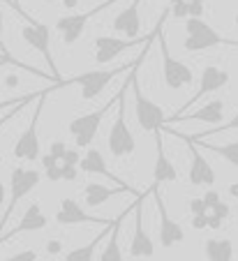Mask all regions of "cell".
Returning a JSON list of instances; mask_svg holds the SVG:
<instances>
[{
  "mask_svg": "<svg viewBox=\"0 0 238 261\" xmlns=\"http://www.w3.org/2000/svg\"><path fill=\"white\" fill-rule=\"evenodd\" d=\"M231 129H238V111L231 116V120H227V123H220V125H215L213 129H206V132L190 134V139H192V141H203V139L208 137V134H222V132H231Z\"/></svg>",
  "mask_w": 238,
  "mask_h": 261,
  "instance_id": "83f0119b",
  "label": "cell"
},
{
  "mask_svg": "<svg viewBox=\"0 0 238 261\" xmlns=\"http://www.w3.org/2000/svg\"><path fill=\"white\" fill-rule=\"evenodd\" d=\"M63 5L67 7V10H72V7H76V5H79V0H65Z\"/></svg>",
  "mask_w": 238,
  "mask_h": 261,
  "instance_id": "c3c4849f",
  "label": "cell"
},
{
  "mask_svg": "<svg viewBox=\"0 0 238 261\" xmlns=\"http://www.w3.org/2000/svg\"><path fill=\"white\" fill-rule=\"evenodd\" d=\"M201 199H203V201H206V206H208V208H213L215 203H220V201H222V199H220V194L215 192V190H208V192L203 194Z\"/></svg>",
  "mask_w": 238,
  "mask_h": 261,
  "instance_id": "74e56055",
  "label": "cell"
},
{
  "mask_svg": "<svg viewBox=\"0 0 238 261\" xmlns=\"http://www.w3.org/2000/svg\"><path fill=\"white\" fill-rule=\"evenodd\" d=\"M233 21H236V25H238V14H236V16H233Z\"/></svg>",
  "mask_w": 238,
  "mask_h": 261,
  "instance_id": "11a10c76",
  "label": "cell"
},
{
  "mask_svg": "<svg viewBox=\"0 0 238 261\" xmlns=\"http://www.w3.org/2000/svg\"><path fill=\"white\" fill-rule=\"evenodd\" d=\"M185 42L183 49L185 51H208V49H218V46H231L238 49V40H229L222 37L218 30L210 23H206L203 19H185Z\"/></svg>",
  "mask_w": 238,
  "mask_h": 261,
  "instance_id": "277c9868",
  "label": "cell"
},
{
  "mask_svg": "<svg viewBox=\"0 0 238 261\" xmlns=\"http://www.w3.org/2000/svg\"><path fill=\"white\" fill-rule=\"evenodd\" d=\"M114 222H116V220H114ZM111 229H114V224L104 227L102 231L97 233V236L93 238V241L86 243V245H81V247H74V250H70L67 254H65V261H93L95 250H97L99 243L104 241V238H109V236H111Z\"/></svg>",
  "mask_w": 238,
  "mask_h": 261,
  "instance_id": "cb8c5ba5",
  "label": "cell"
},
{
  "mask_svg": "<svg viewBox=\"0 0 238 261\" xmlns=\"http://www.w3.org/2000/svg\"><path fill=\"white\" fill-rule=\"evenodd\" d=\"M81 158H84V155H79V150H76V148H67V153H65V158H63V162H60V164H67V167H79Z\"/></svg>",
  "mask_w": 238,
  "mask_h": 261,
  "instance_id": "4dcf8cb0",
  "label": "cell"
},
{
  "mask_svg": "<svg viewBox=\"0 0 238 261\" xmlns=\"http://www.w3.org/2000/svg\"><path fill=\"white\" fill-rule=\"evenodd\" d=\"M178 261H183V259H178Z\"/></svg>",
  "mask_w": 238,
  "mask_h": 261,
  "instance_id": "9f6ffc18",
  "label": "cell"
},
{
  "mask_svg": "<svg viewBox=\"0 0 238 261\" xmlns=\"http://www.w3.org/2000/svg\"><path fill=\"white\" fill-rule=\"evenodd\" d=\"M210 211H213V215L215 217H220V220H227L229 217V203H224V201H220V203H215L213 208H210Z\"/></svg>",
  "mask_w": 238,
  "mask_h": 261,
  "instance_id": "e575fe53",
  "label": "cell"
},
{
  "mask_svg": "<svg viewBox=\"0 0 238 261\" xmlns=\"http://www.w3.org/2000/svg\"><path fill=\"white\" fill-rule=\"evenodd\" d=\"M0 3H3V0H0Z\"/></svg>",
  "mask_w": 238,
  "mask_h": 261,
  "instance_id": "6f0895ef",
  "label": "cell"
},
{
  "mask_svg": "<svg viewBox=\"0 0 238 261\" xmlns=\"http://www.w3.org/2000/svg\"><path fill=\"white\" fill-rule=\"evenodd\" d=\"M3 30H5V16H3V10H0V54L5 56L7 60H12V63L16 65L19 69H25V72H30V74H35V76H49V74H42L40 69H35V67H30V65H25V63H21V60H16L14 56L10 54V49L5 46V40H3Z\"/></svg>",
  "mask_w": 238,
  "mask_h": 261,
  "instance_id": "4316f807",
  "label": "cell"
},
{
  "mask_svg": "<svg viewBox=\"0 0 238 261\" xmlns=\"http://www.w3.org/2000/svg\"><path fill=\"white\" fill-rule=\"evenodd\" d=\"M171 16H176V19H190L188 0H183V3H178V5H171Z\"/></svg>",
  "mask_w": 238,
  "mask_h": 261,
  "instance_id": "836d02e7",
  "label": "cell"
},
{
  "mask_svg": "<svg viewBox=\"0 0 238 261\" xmlns=\"http://www.w3.org/2000/svg\"><path fill=\"white\" fill-rule=\"evenodd\" d=\"M10 5H12V7H14V10H16V12H19V14H21V16H23V19H25V21H33V19H30V16H28V14H25V12H23V10H21V5H19V0H10Z\"/></svg>",
  "mask_w": 238,
  "mask_h": 261,
  "instance_id": "f6af8a7d",
  "label": "cell"
},
{
  "mask_svg": "<svg viewBox=\"0 0 238 261\" xmlns=\"http://www.w3.org/2000/svg\"><path fill=\"white\" fill-rule=\"evenodd\" d=\"M49 224V217L44 215V211H42V206L40 203H30L28 206V211L21 215V220H19V224H16L14 229H10L7 233H3L0 236V245L3 243H7V241H12L14 236H19V233H28V231H42V229Z\"/></svg>",
  "mask_w": 238,
  "mask_h": 261,
  "instance_id": "e0dca14e",
  "label": "cell"
},
{
  "mask_svg": "<svg viewBox=\"0 0 238 261\" xmlns=\"http://www.w3.org/2000/svg\"><path fill=\"white\" fill-rule=\"evenodd\" d=\"M40 93H28V95H19V97H12V99H0V111H12L16 107H28L33 99H40Z\"/></svg>",
  "mask_w": 238,
  "mask_h": 261,
  "instance_id": "f1b7e54d",
  "label": "cell"
},
{
  "mask_svg": "<svg viewBox=\"0 0 238 261\" xmlns=\"http://www.w3.org/2000/svg\"><path fill=\"white\" fill-rule=\"evenodd\" d=\"M46 178H49L51 182H58V180H63V167H51V169H46Z\"/></svg>",
  "mask_w": 238,
  "mask_h": 261,
  "instance_id": "f35d334b",
  "label": "cell"
},
{
  "mask_svg": "<svg viewBox=\"0 0 238 261\" xmlns=\"http://www.w3.org/2000/svg\"><path fill=\"white\" fill-rule=\"evenodd\" d=\"M42 173L37 169H25V167H14L10 173V203H7L5 213H3V220H0V231L5 229V224L10 222L14 208L19 206V201L23 197H28L33 190L40 185ZM3 236V233H0Z\"/></svg>",
  "mask_w": 238,
  "mask_h": 261,
  "instance_id": "52a82bcc",
  "label": "cell"
},
{
  "mask_svg": "<svg viewBox=\"0 0 238 261\" xmlns=\"http://www.w3.org/2000/svg\"><path fill=\"white\" fill-rule=\"evenodd\" d=\"M0 58H5V56H3V54H0ZM7 60V58H5ZM10 63H12V60H10ZM12 65H14V63H12ZM14 67H16V65H14Z\"/></svg>",
  "mask_w": 238,
  "mask_h": 261,
  "instance_id": "f5cc1de1",
  "label": "cell"
},
{
  "mask_svg": "<svg viewBox=\"0 0 238 261\" xmlns=\"http://www.w3.org/2000/svg\"><path fill=\"white\" fill-rule=\"evenodd\" d=\"M116 104H118V95L111 97L104 107L95 109V111H88V114H81V116H76L74 120H70L67 132L72 134L76 148H88L90 143H93V139L97 137V129H99V125H102V120H104V116L109 114Z\"/></svg>",
  "mask_w": 238,
  "mask_h": 261,
  "instance_id": "8992f818",
  "label": "cell"
},
{
  "mask_svg": "<svg viewBox=\"0 0 238 261\" xmlns=\"http://www.w3.org/2000/svg\"><path fill=\"white\" fill-rule=\"evenodd\" d=\"M150 194L155 197V203H157V213H160V243H162L164 250L178 245V243L185 241V229L180 227L176 220H171L167 213V206H164V199L160 197L157 185L150 188Z\"/></svg>",
  "mask_w": 238,
  "mask_h": 261,
  "instance_id": "2e32d148",
  "label": "cell"
},
{
  "mask_svg": "<svg viewBox=\"0 0 238 261\" xmlns=\"http://www.w3.org/2000/svg\"><path fill=\"white\" fill-rule=\"evenodd\" d=\"M178 3H183V0H169V5H178Z\"/></svg>",
  "mask_w": 238,
  "mask_h": 261,
  "instance_id": "816d5d0a",
  "label": "cell"
},
{
  "mask_svg": "<svg viewBox=\"0 0 238 261\" xmlns=\"http://www.w3.org/2000/svg\"><path fill=\"white\" fill-rule=\"evenodd\" d=\"M58 160H56L54 158V155H49V153H46L44 155V158H42V167H44V169H51V167H58Z\"/></svg>",
  "mask_w": 238,
  "mask_h": 261,
  "instance_id": "b9f144b4",
  "label": "cell"
},
{
  "mask_svg": "<svg viewBox=\"0 0 238 261\" xmlns=\"http://www.w3.org/2000/svg\"><path fill=\"white\" fill-rule=\"evenodd\" d=\"M203 254H206L208 261H231L233 243L229 238H208L203 243Z\"/></svg>",
  "mask_w": 238,
  "mask_h": 261,
  "instance_id": "d4e9b609",
  "label": "cell"
},
{
  "mask_svg": "<svg viewBox=\"0 0 238 261\" xmlns=\"http://www.w3.org/2000/svg\"><path fill=\"white\" fill-rule=\"evenodd\" d=\"M229 72L227 69H222V67H215V65H208V67H203V72H201V79H199V88H197V93L192 95V99L190 102H185L183 107L178 109V114H174V116H183L185 111H188L192 104H197L201 97H206V95H210V93H215V90H220V88H224V86L229 84Z\"/></svg>",
  "mask_w": 238,
  "mask_h": 261,
  "instance_id": "9a60e30c",
  "label": "cell"
},
{
  "mask_svg": "<svg viewBox=\"0 0 238 261\" xmlns=\"http://www.w3.org/2000/svg\"><path fill=\"white\" fill-rule=\"evenodd\" d=\"M65 153H67V143H65V141H54L49 146V155H54L58 162H63Z\"/></svg>",
  "mask_w": 238,
  "mask_h": 261,
  "instance_id": "1f68e13d",
  "label": "cell"
},
{
  "mask_svg": "<svg viewBox=\"0 0 238 261\" xmlns=\"http://www.w3.org/2000/svg\"><path fill=\"white\" fill-rule=\"evenodd\" d=\"M16 84H19V76H7L5 79V86H10V88H14Z\"/></svg>",
  "mask_w": 238,
  "mask_h": 261,
  "instance_id": "7dc6e473",
  "label": "cell"
},
{
  "mask_svg": "<svg viewBox=\"0 0 238 261\" xmlns=\"http://www.w3.org/2000/svg\"><path fill=\"white\" fill-rule=\"evenodd\" d=\"M148 192H144L134 201V233L132 243H129V256H134V259H150L155 254V245L144 229V201L148 199Z\"/></svg>",
  "mask_w": 238,
  "mask_h": 261,
  "instance_id": "4fadbf2b",
  "label": "cell"
},
{
  "mask_svg": "<svg viewBox=\"0 0 238 261\" xmlns=\"http://www.w3.org/2000/svg\"><path fill=\"white\" fill-rule=\"evenodd\" d=\"M3 65H12L10 60H5V58H0V67H3Z\"/></svg>",
  "mask_w": 238,
  "mask_h": 261,
  "instance_id": "f907efd6",
  "label": "cell"
},
{
  "mask_svg": "<svg viewBox=\"0 0 238 261\" xmlns=\"http://www.w3.org/2000/svg\"><path fill=\"white\" fill-rule=\"evenodd\" d=\"M224 116V99H213V102L203 104L194 114H183V116H171L167 123H178V120H203L210 125H220Z\"/></svg>",
  "mask_w": 238,
  "mask_h": 261,
  "instance_id": "7402d4cb",
  "label": "cell"
},
{
  "mask_svg": "<svg viewBox=\"0 0 238 261\" xmlns=\"http://www.w3.org/2000/svg\"><path fill=\"white\" fill-rule=\"evenodd\" d=\"M199 148H206L210 153H215L218 158H222L224 162H229L233 169H238V141H229L224 146H218V143H206V141H194Z\"/></svg>",
  "mask_w": 238,
  "mask_h": 261,
  "instance_id": "484cf974",
  "label": "cell"
},
{
  "mask_svg": "<svg viewBox=\"0 0 238 261\" xmlns=\"http://www.w3.org/2000/svg\"><path fill=\"white\" fill-rule=\"evenodd\" d=\"M125 192L134 194L137 199L141 197L132 185H127V188H107V185H102V182H88V185L84 188V201H86L88 208H99V206H104L111 197H118V194H125Z\"/></svg>",
  "mask_w": 238,
  "mask_h": 261,
  "instance_id": "ffe728a7",
  "label": "cell"
},
{
  "mask_svg": "<svg viewBox=\"0 0 238 261\" xmlns=\"http://www.w3.org/2000/svg\"><path fill=\"white\" fill-rule=\"evenodd\" d=\"M116 3H120V0H104V3H99V5L90 7V10L79 12V14L60 16V19L56 21V30H58L60 37H63V44L72 46L74 42H79V40H81V35H84V30H86V25H88L97 14H102L104 10L114 7Z\"/></svg>",
  "mask_w": 238,
  "mask_h": 261,
  "instance_id": "ba28073f",
  "label": "cell"
},
{
  "mask_svg": "<svg viewBox=\"0 0 238 261\" xmlns=\"http://www.w3.org/2000/svg\"><path fill=\"white\" fill-rule=\"evenodd\" d=\"M79 167L84 173H97V176H104V178H109V180H114L118 188H127V182H125L123 178H118L109 167H107L104 155L99 153L97 148H88V150H86Z\"/></svg>",
  "mask_w": 238,
  "mask_h": 261,
  "instance_id": "44dd1931",
  "label": "cell"
},
{
  "mask_svg": "<svg viewBox=\"0 0 238 261\" xmlns=\"http://www.w3.org/2000/svg\"><path fill=\"white\" fill-rule=\"evenodd\" d=\"M132 211H134V206L127 208V211H123L118 217H116L114 229H111V236L107 238V245H104V250H102V254H99V261H125V259H123V252H120L118 236H120V227H123V220H125V217H129V213H132Z\"/></svg>",
  "mask_w": 238,
  "mask_h": 261,
  "instance_id": "603a6c76",
  "label": "cell"
},
{
  "mask_svg": "<svg viewBox=\"0 0 238 261\" xmlns=\"http://www.w3.org/2000/svg\"><path fill=\"white\" fill-rule=\"evenodd\" d=\"M190 213L192 215H208V206H206V201L201 197H194L190 199Z\"/></svg>",
  "mask_w": 238,
  "mask_h": 261,
  "instance_id": "f546056e",
  "label": "cell"
},
{
  "mask_svg": "<svg viewBox=\"0 0 238 261\" xmlns=\"http://www.w3.org/2000/svg\"><path fill=\"white\" fill-rule=\"evenodd\" d=\"M153 44V42H150ZM150 44L144 46V54L137 58V63H134V67L129 69V88H132V95H134V114H137V123H139V127L144 129V132H160V127L162 125H167V114L162 111V107H157V104L153 102L150 97H146L144 90L139 88V81H137V72H139V65L146 60V56H148V49Z\"/></svg>",
  "mask_w": 238,
  "mask_h": 261,
  "instance_id": "6da1fadb",
  "label": "cell"
},
{
  "mask_svg": "<svg viewBox=\"0 0 238 261\" xmlns=\"http://www.w3.org/2000/svg\"><path fill=\"white\" fill-rule=\"evenodd\" d=\"M188 5H190V19H203V5L201 3L188 0Z\"/></svg>",
  "mask_w": 238,
  "mask_h": 261,
  "instance_id": "d590c367",
  "label": "cell"
},
{
  "mask_svg": "<svg viewBox=\"0 0 238 261\" xmlns=\"http://www.w3.org/2000/svg\"><path fill=\"white\" fill-rule=\"evenodd\" d=\"M21 109H23V107H16V109H12V111H7V114L3 116V118H0V129H3V127H5L7 123H10V120L14 118V116H16V114H19V111H21Z\"/></svg>",
  "mask_w": 238,
  "mask_h": 261,
  "instance_id": "60d3db41",
  "label": "cell"
},
{
  "mask_svg": "<svg viewBox=\"0 0 238 261\" xmlns=\"http://www.w3.org/2000/svg\"><path fill=\"white\" fill-rule=\"evenodd\" d=\"M46 97H49V90H42L40 99H37V107L35 111H33V118H30L28 127L23 129V132L19 134V139H16L14 143V158L16 160H25V162H35L37 158H40V134H37V125H40V116H42V109H44V102Z\"/></svg>",
  "mask_w": 238,
  "mask_h": 261,
  "instance_id": "9c48e42d",
  "label": "cell"
},
{
  "mask_svg": "<svg viewBox=\"0 0 238 261\" xmlns=\"http://www.w3.org/2000/svg\"><path fill=\"white\" fill-rule=\"evenodd\" d=\"M194 229H208V215H192Z\"/></svg>",
  "mask_w": 238,
  "mask_h": 261,
  "instance_id": "ab89813d",
  "label": "cell"
},
{
  "mask_svg": "<svg viewBox=\"0 0 238 261\" xmlns=\"http://www.w3.org/2000/svg\"><path fill=\"white\" fill-rule=\"evenodd\" d=\"M137 63V60H134ZM134 63H125V65H118V67H111V69H93V72H84V74H76V76H70V79H65L58 88L63 86H79L81 88V99L90 102L95 99L111 81L123 72H129L134 67Z\"/></svg>",
  "mask_w": 238,
  "mask_h": 261,
  "instance_id": "5b68a950",
  "label": "cell"
},
{
  "mask_svg": "<svg viewBox=\"0 0 238 261\" xmlns=\"http://www.w3.org/2000/svg\"><path fill=\"white\" fill-rule=\"evenodd\" d=\"M208 227L210 229H220V227H222V220H220V217H215V215H208Z\"/></svg>",
  "mask_w": 238,
  "mask_h": 261,
  "instance_id": "bcb514c9",
  "label": "cell"
},
{
  "mask_svg": "<svg viewBox=\"0 0 238 261\" xmlns=\"http://www.w3.org/2000/svg\"><path fill=\"white\" fill-rule=\"evenodd\" d=\"M139 10H141V0H132L125 10H120L116 14L111 28L116 33H123L127 40H137L141 33V12Z\"/></svg>",
  "mask_w": 238,
  "mask_h": 261,
  "instance_id": "ac0fdd59",
  "label": "cell"
},
{
  "mask_svg": "<svg viewBox=\"0 0 238 261\" xmlns=\"http://www.w3.org/2000/svg\"><path fill=\"white\" fill-rule=\"evenodd\" d=\"M155 167H153V185H162V182H174L178 180V171H176L174 162L167 158V150H164V139L162 132H155Z\"/></svg>",
  "mask_w": 238,
  "mask_h": 261,
  "instance_id": "d6986e66",
  "label": "cell"
},
{
  "mask_svg": "<svg viewBox=\"0 0 238 261\" xmlns=\"http://www.w3.org/2000/svg\"><path fill=\"white\" fill-rule=\"evenodd\" d=\"M56 224L60 227H76V224H114L111 217H97V215H88V213L81 208V203H76L74 199L65 197L60 199L58 213H56Z\"/></svg>",
  "mask_w": 238,
  "mask_h": 261,
  "instance_id": "5bb4252c",
  "label": "cell"
},
{
  "mask_svg": "<svg viewBox=\"0 0 238 261\" xmlns=\"http://www.w3.org/2000/svg\"><path fill=\"white\" fill-rule=\"evenodd\" d=\"M5 194H7V188L3 185V182H0V220H3V213H5V211H3V203H5ZM0 233H3V231H0Z\"/></svg>",
  "mask_w": 238,
  "mask_h": 261,
  "instance_id": "ee69618b",
  "label": "cell"
},
{
  "mask_svg": "<svg viewBox=\"0 0 238 261\" xmlns=\"http://www.w3.org/2000/svg\"><path fill=\"white\" fill-rule=\"evenodd\" d=\"M194 3H201V5H203V3H206V0H194Z\"/></svg>",
  "mask_w": 238,
  "mask_h": 261,
  "instance_id": "db71d44e",
  "label": "cell"
},
{
  "mask_svg": "<svg viewBox=\"0 0 238 261\" xmlns=\"http://www.w3.org/2000/svg\"><path fill=\"white\" fill-rule=\"evenodd\" d=\"M60 250H63V243L60 241H49V245H46V252H49V254H58Z\"/></svg>",
  "mask_w": 238,
  "mask_h": 261,
  "instance_id": "7bdbcfd3",
  "label": "cell"
},
{
  "mask_svg": "<svg viewBox=\"0 0 238 261\" xmlns=\"http://www.w3.org/2000/svg\"><path fill=\"white\" fill-rule=\"evenodd\" d=\"M169 14H171V7H164V12H162V16L157 19L155 28L150 30L148 35H144V37H137V40H123V37H95V42H93L95 60H97L99 65H107V63H111L114 58H118L123 51L132 49V46L150 44V42H153L155 37L162 33V25H164V21H167Z\"/></svg>",
  "mask_w": 238,
  "mask_h": 261,
  "instance_id": "3957f363",
  "label": "cell"
},
{
  "mask_svg": "<svg viewBox=\"0 0 238 261\" xmlns=\"http://www.w3.org/2000/svg\"><path fill=\"white\" fill-rule=\"evenodd\" d=\"M63 167V180L67 182H74L76 176H79V171H76V167H67V164H60Z\"/></svg>",
  "mask_w": 238,
  "mask_h": 261,
  "instance_id": "8d00e7d4",
  "label": "cell"
},
{
  "mask_svg": "<svg viewBox=\"0 0 238 261\" xmlns=\"http://www.w3.org/2000/svg\"><path fill=\"white\" fill-rule=\"evenodd\" d=\"M129 90V76L125 79L123 88L118 90V104H116V120L109 129V137H107V143H109V150L114 158H125V155H132L134 148H137V141H134V134L129 129L127 120H125V111H127V95Z\"/></svg>",
  "mask_w": 238,
  "mask_h": 261,
  "instance_id": "7a4b0ae2",
  "label": "cell"
},
{
  "mask_svg": "<svg viewBox=\"0 0 238 261\" xmlns=\"http://www.w3.org/2000/svg\"><path fill=\"white\" fill-rule=\"evenodd\" d=\"M231 194H233V197H238V182H233V188H231Z\"/></svg>",
  "mask_w": 238,
  "mask_h": 261,
  "instance_id": "681fc988",
  "label": "cell"
},
{
  "mask_svg": "<svg viewBox=\"0 0 238 261\" xmlns=\"http://www.w3.org/2000/svg\"><path fill=\"white\" fill-rule=\"evenodd\" d=\"M160 40V56H162V81L167 88L171 90H180L185 86H190L194 81V74L190 69V65H185L183 60L174 58V54L169 51L167 44V35L160 33L157 35Z\"/></svg>",
  "mask_w": 238,
  "mask_h": 261,
  "instance_id": "30bf717a",
  "label": "cell"
},
{
  "mask_svg": "<svg viewBox=\"0 0 238 261\" xmlns=\"http://www.w3.org/2000/svg\"><path fill=\"white\" fill-rule=\"evenodd\" d=\"M3 261H37V252L35 250H21V252L7 256V259H3Z\"/></svg>",
  "mask_w": 238,
  "mask_h": 261,
  "instance_id": "d6a6232c",
  "label": "cell"
},
{
  "mask_svg": "<svg viewBox=\"0 0 238 261\" xmlns=\"http://www.w3.org/2000/svg\"><path fill=\"white\" fill-rule=\"evenodd\" d=\"M21 37H23V42L30 46V49H35L37 54H42L44 63L49 65V69H51V76L58 81V86L63 84L60 72H58V65H56L54 56H51V28L49 25L33 19V21H28V23L21 28Z\"/></svg>",
  "mask_w": 238,
  "mask_h": 261,
  "instance_id": "8fae6325",
  "label": "cell"
},
{
  "mask_svg": "<svg viewBox=\"0 0 238 261\" xmlns=\"http://www.w3.org/2000/svg\"><path fill=\"white\" fill-rule=\"evenodd\" d=\"M169 134H176L178 139H183L185 146H188L190 150V158H192V162H190V185H194V188H210V185H215V171L213 167H210V162L201 155V150H199V146L190 139V134L185 137V134H178L174 132V129H167Z\"/></svg>",
  "mask_w": 238,
  "mask_h": 261,
  "instance_id": "7c38bea8",
  "label": "cell"
}]
</instances>
